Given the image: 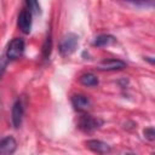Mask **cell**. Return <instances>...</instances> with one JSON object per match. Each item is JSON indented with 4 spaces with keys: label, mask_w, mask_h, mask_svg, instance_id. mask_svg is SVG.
Instances as JSON below:
<instances>
[{
    "label": "cell",
    "mask_w": 155,
    "mask_h": 155,
    "mask_svg": "<svg viewBox=\"0 0 155 155\" xmlns=\"http://www.w3.org/2000/svg\"><path fill=\"white\" fill-rule=\"evenodd\" d=\"M78 44H79V36L74 33H68L65 34L61 42H59V53L63 56V57H68L70 56L71 53L75 52L76 47H78Z\"/></svg>",
    "instance_id": "obj_1"
},
{
    "label": "cell",
    "mask_w": 155,
    "mask_h": 155,
    "mask_svg": "<svg viewBox=\"0 0 155 155\" xmlns=\"http://www.w3.org/2000/svg\"><path fill=\"white\" fill-rule=\"evenodd\" d=\"M103 124V121L98 117H94L92 115H88V114H84L79 117L78 120V127L82 131V132H86V133H90L94 130H97L98 127H101Z\"/></svg>",
    "instance_id": "obj_2"
},
{
    "label": "cell",
    "mask_w": 155,
    "mask_h": 155,
    "mask_svg": "<svg viewBox=\"0 0 155 155\" xmlns=\"http://www.w3.org/2000/svg\"><path fill=\"white\" fill-rule=\"evenodd\" d=\"M24 48H25L24 40L21 39V38H15V39L8 44V47H7V51H6V57H7L10 61L18 59V58L23 54Z\"/></svg>",
    "instance_id": "obj_3"
},
{
    "label": "cell",
    "mask_w": 155,
    "mask_h": 155,
    "mask_svg": "<svg viewBox=\"0 0 155 155\" xmlns=\"http://www.w3.org/2000/svg\"><path fill=\"white\" fill-rule=\"evenodd\" d=\"M18 28L22 33L29 34L31 30V11L29 8H23L18 15Z\"/></svg>",
    "instance_id": "obj_4"
},
{
    "label": "cell",
    "mask_w": 155,
    "mask_h": 155,
    "mask_svg": "<svg viewBox=\"0 0 155 155\" xmlns=\"http://www.w3.org/2000/svg\"><path fill=\"white\" fill-rule=\"evenodd\" d=\"M97 68L99 70H107V71H110V70H121L124 68H126V63L121 59H116V58H110V59H104L102 61Z\"/></svg>",
    "instance_id": "obj_5"
},
{
    "label": "cell",
    "mask_w": 155,
    "mask_h": 155,
    "mask_svg": "<svg viewBox=\"0 0 155 155\" xmlns=\"http://www.w3.org/2000/svg\"><path fill=\"white\" fill-rule=\"evenodd\" d=\"M71 104L75 110L85 113L91 108V99L84 94H74L71 97Z\"/></svg>",
    "instance_id": "obj_6"
},
{
    "label": "cell",
    "mask_w": 155,
    "mask_h": 155,
    "mask_svg": "<svg viewBox=\"0 0 155 155\" xmlns=\"http://www.w3.org/2000/svg\"><path fill=\"white\" fill-rule=\"evenodd\" d=\"M23 116H24V108H23V103L22 101H16L13 107H12V113H11V119H12V124L16 128H18L22 125L23 121Z\"/></svg>",
    "instance_id": "obj_7"
},
{
    "label": "cell",
    "mask_w": 155,
    "mask_h": 155,
    "mask_svg": "<svg viewBox=\"0 0 155 155\" xmlns=\"http://www.w3.org/2000/svg\"><path fill=\"white\" fill-rule=\"evenodd\" d=\"M16 148H17V142L13 137L8 136L0 139V155L12 154L16 151Z\"/></svg>",
    "instance_id": "obj_8"
},
{
    "label": "cell",
    "mask_w": 155,
    "mask_h": 155,
    "mask_svg": "<svg viewBox=\"0 0 155 155\" xmlns=\"http://www.w3.org/2000/svg\"><path fill=\"white\" fill-rule=\"evenodd\" d=\"M86 147L94 151V153H98V154H105V153H109L110 151V147L102 142V140H97V139H91V140H87L86 142Z\"/></svg>",
    "instance_id": "obj_9"
},
{
    "label": "cell",
    "mask_w": 155,
    "mask_h": 155,
    "mask_svg": "<svg viewBox=\"0 0 155 155\" xmlns=\"http://www.w3.org/2000/svg\"><path fill=\"white\" fill-rule=\"evenodd\" d=\"M115 41H116V39L113 35L102 34V35H99V36L96 38V40L93 41V45L97 46V47H105V46H109V45L114 44Z\"/></svg>",
    "instance_id": "obj_10"
},
{
    "label": "cell",
    "mask_w": 155,
    "mask_h": 155,
    "mask_svg": "<svg viewBox=\"0 0 155 155\" xmlns=\"http://www.w3.org/2000/svg\"><path fill=\"white\" fill-rule=\"evenodd\" d=\"M80 82L84 85V86H88V87H93V86H97L98 85V79L94 74L92 73H85L80 76Z\"/></svg>",
    "instance_id": "obj_11"
},
{
    "label": "cell",
    "mask_w": 155,
    "mask_h": 155,
    "mask_svg": "<svg viewBox=\"0 0 155 155\" xmlns=\"http://www.w3.org/2000/svg\"><path fill=\"white\" fill-rule=\"evenodd\" d=\"M51 47H52V40H51V35L46 38L44 47H42V57L44 59H48L50 54H51Z\"/></svg>",
    "instance_id": "obj_12"
},
{
    "label": "cell",
    "mask_w": 155,
    "mask_h": 155,
    "mask_svg": "<svg viewBox=\"0 0 155 155\" xmlns=\"http://www.w3.org/2000/svg\"><path fill=\"white\" fill-rule=\"evenodd\" d=\"M29 10L34 13H40V6L38 4V0H25Z\"/></svg>",
    "instance_id": "obj_13"
},
{
    "label": "cell",
    "mask_w": 155,
    "mask_h": 155,
    "mask_svg": "<svg viewBox=\"0 0 155 155\" xmlns=\"http://www.w3.org/2000/svg\"><path fill=\"white\" fill-rule=\"evenodd\" d=\"M124 1L132 2L138 6H153L154 5V0H124Z\"/></svg>",
    "instance_id": "obj_14"
},
{
    "label": "cell",
    "mask_w": 155,
    "mask_h": 155,
    "mask_svg": "<svg viewBox=\"0 0 155 155\" xmlns=\"http://www.w3.org/2000/svg\"><path fill=\"white\" fill-rule=\"evenodd\" d=\"M7 62H8V58L6 57V54L0 57V78L2 76V74H4V73H5V70H6Z\"/></svg>",
    "instance_id": "obj_15"
},
{
    "label": "cell",
    "mask_w": 155,
    "mask_h": 155,
    "mask_svg": "<svg viewBox=\"0 0 155 155\" xmlns=\"http://www.w3.org/2000/svg\"><path fill=\"white\" fill-rule=\"evenodd\" d=\"M144 137L148 139V140H154L155 139V131L153 127H148L144 130Z\"/></svg>",
    "instance_id": "obj_16"
}]
</instances>
